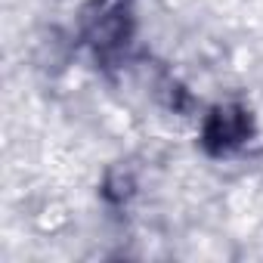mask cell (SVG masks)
Segmentation results:
<instances>
[{
	"label": "cell",
	"instance_id": "1",
	"mask_svg": "<svg viewBox=\"0 0 263 263\" xmlns=\"http://www.w3.org/2000/svg\"><path fill=\"white\" fill-rule=\"evenodd\" d=\"M245 134H248V115L241 108L226 105L211 115V121L204 127V143L211 152H226V149L238 146L245 140Z\"/></svg>",
	"mask_w": 263,
	"mask_h": 263
}]
</instances>
